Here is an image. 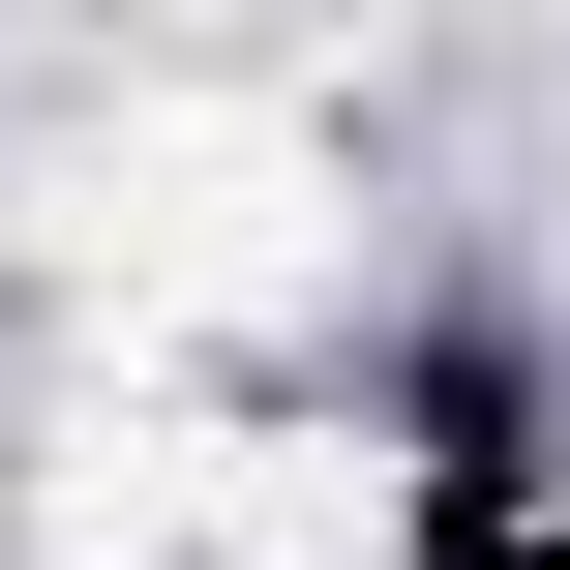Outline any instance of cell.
Listing matches in <instances>:
<instances>
[{"instance_id":"1","label":"cell","mask_w":570,"mask_h":570,"mask_svg":"<svg viewBox=\"0 0 570 570\" xmlns=\"http://www.w3.org/2000/svg\"><path fill=\"white\" fill-rule=\"evenodd\" d=\"M60 240H90L120 301H271V271L331 240V150H301L271 90H150V120L60 150Z\"/></svg>"},{"instance_id":"2","label":"cell","mask_w":570,"mask_h":570,"mask_svg":"<svg viewBox=\"0 0 570 570\" xmlns=\"http://www.w3.org/2000/svg\"><path fill=\"white\" fill-rule=\"evenodd\" d=\"M421 451L391 421H180V570H391Z\"/></svg>"}]
</instances>
